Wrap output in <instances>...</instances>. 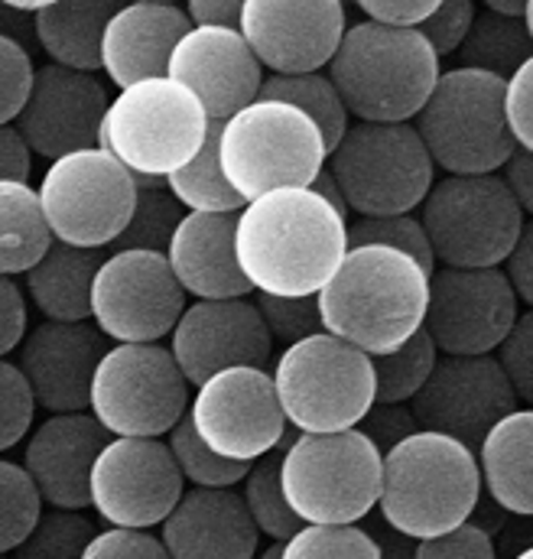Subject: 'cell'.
<instances>
[{
  "instance_id": "obj_58",
  "label": "cell",
  "mask_w": 533,
  "mask_h": 559,
  "mask_svg": "<svg viewBox=\"0 0 533 559\" xmlns=\"http://www.w3.org/2000/svg\"><path fill=\"white\" fill-rule=\"evenodd\" d=\"M365 531H368V534H371V540L378 544V554H381V559H413V547H416V540H410V537L398 534L394 527H388V524L381 521V514H378Z\"/></svg>"
},
{
  "instance_id": "obj_56",
  "label": "cell",
  "mask_w": 533,
  "mask_h": 559,
  "mask_svg": "<svg viewBox=\"0 0 533 559\" xmlns=\"http://www.w3.org/2000/svg\"><path fill=\"white\" fill-rule=\"evenodd\" d=\"M33 153L13 124L0 128V182H29Z\"/></svg>"
},
{
  "instance_id": "obj_50",
  "label": "cell",
  "mask_w": 533,
  "mask_h": 559,
  "mask_svg": "<svg viewBox=\"0 0 533 559\" xmlns=\"http://www.w3.org/2000/svg\"><path fill=\"white\" fill-rule=\"evenodd\" d=\"M82 559H169L166 547L150 531H128V527H108L98 531Z\"/></svg>"
},
{
  "instance_id": "obj_8",
  "label": "cell",
  "mask_w": 533,
  "mask_h": 559,
  "mask_svg": "<svg viewBox=\"0 0 533 559\" xmlns=\"http://www.w3.org/2000/svg\"><path fill=\"white\" fill-rule=\"evenodd\" d=\"M218 166L248 205L273 189H309L325 166V143L303 111L258 98L218 128Z\"/></svg>"
},
{
  "instance_id": "obj_20",
  "label": "cell",
  "mask_w": 533,
  "mask_h": 559,
  "mask_svg": "<svg viewBox=\"0 0 533 559\" xmlns=\"http://www.w3.org/2000/svg\"><path fill=\"white\" fill-rule=\"evenodd\" d=\"M169 355L189 388L225 368H266L273 338L254 299H192L169 332Z\"/></svg>"
},
{
  "instance_id": "obj_45",
  "label": "cell",
  "mask_w": 533,
  "mask_h": 559,
  "mask_svg": "<svg viewBox=\"0 0 533 559\" xmlns=\"http://www.w3.org/2000/svg\"><path fill=\"white\" fill-rule=\"evenodd\" d=\"M495 361L505 371L508 384L514 388L521 404H531L533 397V316L531 309L518 316L511 332L498 342Z\"/></svg>"
},
{
  "instance_id": "obj_59",
  "label": "cell",
  "mask_w": 533,
  "mask_h": 559,
  "mask_svg": "<svg viewBox=\"0 0 533 559\" xmlns=\"http://www.w3.org/2000/svg\"><path fill=\"white\" fill-rule=\"evenodd\" d=\"M0 36L13 39V43H20L23 49L33 52V43H36V36H33V16L16 13L10 3H0Z\"/></svg>"
},
{
  "instance_id": "obj_32",
  "label": "cell",
  "mask_w": 533,
  "mask_h": 559,
  "mask_svg": "<svg viewBox=\"0 0 533 559\" xmlns=\"http://www.w3.org/2000/svg\"><path fill=\"white\" fill-rule=\"evenodd\" d=\"M52 245L39 195L29 182H0V274H26Z\"/></svg>"
},
{
  "instance_id": "obj_55",
  "label": "cell",
  "mask_w": 533,
  "mask_h": 559,
  "mask_svg": "<svg viewBox=\"0 0 533 559\" xmlns=\"http://www.w3.org/2000/svg\"><path fill=\"white\" fill-rule=\"evenodd\" d=\"M498 179L508 186V192L514 195V202L524 209V215L531 218L533 212V156L531 150H518L501 163Z\"/></svg>"
},
{
  "instance_id": "obj_37",
  "label": "cell",
  "mask_w": 533,
  "mask_h": 559,
  "mask_svg": "<svg viewBox=\"0 0 533 559\" xmlns=\"http://www.w3.org/2000/svg\"><path fill=\"white\" fill-rule=\"evenodd\" d=\"M182 205L169 195L166 182H140L137 179V202L131 222L121 238L111 245L115 251H156L166 254V245L182 222Z\"/></svg>"
},
{
  "instance_id": "obj_18",
  "label": "cell",
  "mask_w": 533,
  "mask_h": 559,
  "mask_svg": "<svg viewBox=\"0 0 533 559\" xmlns=\"http://www.w3.org/2000/svg\"><path fill=\"white\" fill-rule=\"evenodd\" d=\"M518 404L495 355H439L406 407L419 429L452 436L475 452L482 436Z\"/></svg>"
},
{
  "instance_id": "obj_47",
  "label": "cell",
  "mask_w": 533,
  "mask_h": 559,
  "mask_svg": "<svg viewBox=\"0 0 533 559\" xmlns=\"http://www.w3.org/2000/svg\"><path fill=\"white\" fill-rule=\"evenodd\" d=\"M472 16H475L472 0H439L436 10L416 29L429 43L436 59H442V56H452L462 46V39H465V33L472 26Z\"/></svg>"
},
{
  "instance_id": "obj_11",
  "label": "cell",
  "mask_w": 533,
  "mask_h": 559,
  "mask_svg": "<svg viewBox=\"0 0 533 559\" xmlns=\"http://www.w3.org/2000/svg\"><path fill=\"white\" fill-rule=\"evenodd\" d=\"M345 205L358 218L410 215L436 182V166L413 124L355 121L325 156Z\"/></svg>"
},
{
  "instance_id": "obj_4",
  "label": "cell",
  "mask_w": 533,
  "mask_h": 559,
  "mask_svg": "<svg viewBox=\"0 0 533 559\" xmlns=\"http://www.w3.org/2000/svg\"><path fill=\"white\" fill-rule=\"evenodd\" d=\"M442 62L419 29H394L371 20L348 23L329 62L348 118L365 124H406L419 115Z\"/></svg>"
},
{
  "instance_id": "obj_40",
  "label": "cell",
  "mask_w": 533,
  "mask_h": 559,
  "mask_svg": "<svg viewBox=\"0 0 533 559\" xmlns=\"http://www.w3.org/2000/svg\"><path fill=\"white\" fill-rule=\"evenodd\" d=\"M280 559H381V554L358 524H303L280 544Z\"/></svg>"
},
{
  "instance_id": "obj_9",
  "label": "cell",
  "mask_w": 533,
  "mask_h": 559,
  "mask_svg": "<svg viewBox=\"0 0 533 559\" xmlns=\"http://www.w3.org/2000/svg\"><path fill=\"white\" fill-rule=\"evenodd\" d=\"M501 95L505 82L488 72L462 66L439 72L426 105L410 121L433 166L449 176H485L501 169L514 153V140L501 115Z\"/></svg>"
},
{
  "instance_id": "obj_52",
  "label": "cell",
  "mask_w": 533,
  "mask_h": 559,
  "mask_svg": "<svg viewBox=\"0 0 533 559\" xmlns=\"http://www.w3.org/2000/svg\"><path fill=\"white\" fill-rule=\"evenodd\" d=\"M26 335V293L13 277L0 274V358L20 348Z\"/></svg>"
},
{
  "instance_id": "obj_31",
  "label": "cell",
  "mask_w": 533,
  "mask_h": 559,
  "mask_svg": "<svg viewBox=\"0 0 533 559\" xmlns=\"http://www.w3.org/2000/svg\"><path fill=\"white\" fill-rule=\"evenodd\" d=\"M531 36H533V3L521 20L498 16L491 10L475 13L472 26L462 39L459 66L488 72L501 82H508L524 62H531Z\"/></svg>"
},
{
  "instance_id": "obj_39",
  "label": "cell",
  "mask_w": 533,
  "mask_h": 559,
  "mask_svg": "<svg viewBox=\"0 0 533 559\" xmlns=\"http://www.w3.org/2000/svg\"><path fill=\"white\" fill-rule=\"evenodd\" d=\"M166 445H169V455H173L182 481H189L192 488H235L251 468L245 462H228V459L215 455L196 436L189 417H182L166 432Z\"/></svg>"
},
{
  "instance_id": "obj_19",
  "label": "cell",
  "mask_w": 533,
  "mask_h": 559,
  "mask_svg": "<svg viewBox=\"0 0 533 559\" xmlns=\"http://www.w3.org/2000/svg\"><path fill=\"white\" fill-rule=\"evenodd\" d=\"M345 26L342 0H245L238 33L270 75H309L332 62Z\"/></svg>"
},
{
  "instance_id": "obj_16",
  "label": "cell",
  "mask_w": 533,
  "mask_h": 559,
  "mask_svg": "<svg viewBox=\"0 0 533 559\" xmlns=\"http://www.w3.org/2000/svg\"><path fill=\"white\" fill-rule=\"evenodd\" d=\"M186 417L215 455L245 465L273 452L286 426L270 371L248 365L205 378L189 397Z\"/></svg>"
},
{
  "instance_id": "obj_42",
  "label": "cell",
  "mask_w": 533,
  "mask_h": 559,
  "mask_svg": "<svg viewBox=\"0 0 533 559\" xmlns=\"http://www.w3.org/2000/svg\"><path fill=\"white\" fill-rule=\"evenodd\" d=\"M365 245H381V248L400 251V254L413 258L426 274L436 271L433 248H429L426 231L413 212L410 215H378V218L348 222V248H365Z\"/></svg>"
},
{
  "instance_id": "obj_29",
  "label": "cell",
  "mask_w": 533,
  "mask_h": 559,
  "mask_svg": "<svg viewBox=\"0 0 533 559\" xmlns=\"http://www.w3.org/2000/svg\"><path fill=\"white\" fill-rule=\"evenodd\" d=\"M115 10L111 0H46L33 16L36 46L52 66L95 75L102 69V33Z\"/></svg>"
},
{
  "instance_id": "obj_30",
  "label": "cell",
  "mask_w": 533,
  "mask_h": 559,
  "mask_svg": "<svg viewBox=\"0 0 533 559\" xmlns=\"http://www.w3.org/2000/svg\"><path fill=\"white\" fill-rule=\"evenodd\" d=\"M102 261V251H82L52 241L49 251L26 271V296L49 322H88L92 280Z\"/></svg>"
},
{
  "instance_id": "obj_43",
  "label": "cell",
  "mask_w": 533,
  "mask_h": 559,
  "mask_svg": "<svg viewBox=\"0 0 533 559\" xmlns=\"http://www.w3.org/2000/svg\"><path fill=\"white\" fill-rule=\"evenodd\" d=\"M254 302L264 316L270 338L280 342L283 348L322 332L316 296H264V293H258Z\"/></svg>"
},
{
  "instance_id": "obj_2",
  "label": "cell",
  "mask_w": 533,
  "mask_h": 559,
  "mask_svg": "<svg viewBox=\"0 0 533 559\" xmlns=\"http://www.w3.org/2000/svg\"><path fill=\"white\" fill-rule=\"evenodd\" d=\"M429 274L406 254L365 245L348 248L335 274L316 293L322 332L368 358L400 348L423 329Z\"/></svg>"
},
{
  "instance_id": "obj_3",
  "label": "cell",
  "mask_w": 533,
  "mask_h": 559,
  "mask_svg": "<svg viewBox=\"0 0 533 559\" xmlns=\"http://www.w3.org/2000/svg\"><path fill=\"white\" fill-rule=\"evenodd\" d=\"M478 495L475 452L452 436L416 429L381 455L375 511L403 537L429 540L465 524Z\"/></svg>"
},
{
  "instance_id": "obj_62",
  "label": "cell",
  "mask_w": 533,
  "mask_h": 559,
  "mask_svg": "<svg viewBox=\"0 0 533 559\" xmlns=\"http://www.w3.org/2000/svg\"><path fill=\"white\" fill-rule=\"evenodd\" d=\"M258 559H280V544H270V547H266L264 554H261Z\"/></svg>"
},
{
  "instance_id": "obj_61",
  "label": "cell",
  "mask_w": 533,
  "mask_h": 559,
  "mask_svg": "<svg viewBox=\"0 0 533 559\" xmlns=\"http://www.w3.org/2000/svg\"><path fill=\"white\" fill-rule=\"evenodd\" d=\"M528 7H531V3H511V0H488V3H485V10H491V13H498V16H511V20H521V16L528 13Z\"/></svg>"
},
{
  "instance_id": "obj_7",
  "label": "cell",
  "mask_w": 533,
  "mask_h": 559,
  "mask_svg": "<svg viewBox=\"0 0 533 559\" xmlns=\"http://www.w3.org/2000/svg\"><path fill=\"white\" fill-rule=\"evenodd\" d=\"M270 378L283 419L299 432L355 429L375 404L371 358L329 332L286 345Z\"/></svg>"
},
{
  "instance_id": "obj_25",
  "label": "cell",
  "mask_w": 533,
  "mask_h": 559,
  "mask_svg": "<svg viewBox=\"0 0 533 559\" xmlns=\"http://www.w3.org/2000/svg\"><path fill=\"white\" fill-rule=\"evenodd\" d=\"M156 537L169 559H254L261 534L235 488H189Z\"/></svg>"
},
{
  "instance_id": "obj_12",
  "label": "cell",
  "mask_w": 533,
  "mask_h": 559,
  "mask_svg": "<svg viewBox=\"0 0 533 559\" xmlns=\"http://www.w3.org/2000/svg\"><path fill=\"white\" fill-rule=\"evenodd\" d=\"M52 241L105 251L128 228L137 202V179L102 146L59 156L36 186Z\"/></svg>"
},
{
  "instance_id": "obj_22",
  "label": "cell",
  "mask_w": 533,
  "mask_h": 559,
  "mask_svg": "<svg viewBox=\"0 0 533 559\" xmlns=\"http://www.w3.org/2000/svg\"><path fill=\"white\" fill-rule=\"evenodd\" d=\"M166 79L186 85L202 102L212 124H225L232 115L258 102L264 69L238 29L192 26L176 43Z\"/></svg>"
},
{
  "instance_id": "obj_41",
  "label": "cell",
  "mask_w": 533,
  "mask_h": 559,
  "mask_svg": "<svg viewBox=\"0 0 533 559\" xmlns=\"http://www.w3.org/2000/svg\"><path fill=\"white\" fill-rule=\"evenodd\" d=\"M43 511V498L26 475V468L13 459H0V554L10 557L26 534L33 531Z\"/></svg>"
},
{
  "instance_id": "obj_15",
  "label": "cell",
  "mask_w": 533,
  "mask_h": 559,
  "mask_svg": "<svg viewBox=\"0 0 533 559\" xmlns=\"http://www.w3.org/2000/svg\"><path fill=\"white\" fill-rule=\"evenodd\" d=\"M186 481L169 455L166 439L111 436L95 455L88 475V508L111 527L150 531L182 498Z\"/></svg>"
},
{
  "instance_id": "obj_54",
  "label": "cell",
  "mask_w": 533,
  "mask_h": 559,
  "mask_svg": "<svg viewBox=\"0 0 533 559\" xmlns=\"http://www.w3.org/2000/svg\"><path fill=\"white\" fill-rule=\"evenodd\" d=\"M501 274H505V280L511 283V289H514L518 302H521V306H531L533 302V225H531V218H528V225H524V231H521L518 245H514V248H511V254L505 258V267H501Z\"/></svg>"
},
{
  "instance_id": "obj_34",
  "label": "cell",
  "mask_w": 533,
  "mask_h": 559,
  "mask_svg": "<svg viewBox=\"0 0 533 559\" xmlns=\"http://www.w3.org/2000/svg\"><path fill=\"white\" fill-rule=\"evenodd\" d=\"M218 128L212 124L202 150L176 173L166 176L169 195L182 205V212H202V215H235L245 209L238 192L228 186L218 166Z\"/></svg>"
},
{
  "instance_id": "obj_51",
  "label": "cell",
  "mask_w": 533,
  "mask_h": 559,
  "mask_svg": "<svg viewBox=\"0 0 533 559\" xmlns=\"http://www.w3.org/2000/svg\"><path fill=\"white\" fill-rule=\"evenodd\" d=\"M355 429L384 455L388 449H394L400 439H406L419 426H416V419H413L406 404H371V411L362 417V423Z\"/></svg>"
},
{
  "instance_id": "obj_14",
  "label": "cell",
  "mask_w": 533,
  "mask_h": 559,
  "mask_svg": "<svg viewBox=\"0 0 533 559\" xmlns=\"http://www.w3.org/2000/svg\"><path fill=\"white\" fill-rule=\"evenodd\" d=\"M186 299L166 254L111 251L92 280V322L115 345H146L173 332Z\"/></svg>"
},
{
  "instance_id": "obj_49",
  "label": "cell",
  "mask_w": 533,
  "mask_h": 559,
  "mask_svg": "<svg viewBox=\"0 0 533 559\" xmlns=\"http://www.w3.org/2000/svg\"><path fill=\"white\" fill-rule=\"evenodd\" d=\"M501 115L518 150H533V62H524L501 95Z\"/></svg>"
},
{
  "instance_id": "obj_60",
  "label": "cell",
  "mask_w": 533,
  "mask_h": 559,
  "mask_svg": "<svg viewBox=\"0 0 533 559\" xmlns=\"http://www.w3.org/2000/svg\"><path fill=\"white\" fill-rule=\"evenodd\" d=\"M309 189H312V192H316L322 202H329V205H332V209H335V212L345 218V222H352V212H348V205H345V195H342L339 182L332 179V173H329L325 166H322V169H319V176L309 182Z\"/></svg>"
},
{
  "instance_id": "obj_13",
  "label": "cell",
  "mask_w": 533,
  "mask_h": 559,
  "mask_svg": "<svg viewBox=\"0 0 533 559\" xmlns=\"http://www.w3.org/2000/svg\"><path fill=\"white\" fill-rule=\"evenodd\" d=\"M189 411V384L159 342L111 345L95 368L88 414L108 436L163 439Z\"/></svg>"
},
{
  "instance_id": "obj_57",
  "label": "cell",
  "mask_w": 533,
  "mask_h": 559,
  "mask_svg": "<svg viewBox=\"0 0 533 559\" xmlns=\"http://www.w3.org/2000/svg\"><path fill=\"white\" fill-rule=\"evenodd\" d=\"M182 10H186L192 26L238 29V23H241V3L238 0H189Z\"/></svg>"
},
{
  "instance_id": "obj_44",
  "label": "cell",
  "mask_w": 533,
  "mask_h": 559,
  "mask_svg": "<svg viewBox=\"0 0 533 559\" xmlns=\"http://www.w3.org/2000/svg\"><path fill=\"white\" fill-rule=\"evenodd\" d=\"M36 401L20 374V368L7 358H0V452L20 445L26 432L33 429Z\"/></svg>"
},
{
  "instance_id": "obj_33",
  "label": "cell",
  "mask_w": 533,
  "mask_h": 559,
  "mask_svg": "<svg viewBox=\"0 0 533 559\" xmlns=\"http://www.w3.org/2000/svg\"><path fill=\"white\" fill-rule=\"evenodd\" d=\"M258 98L280 102V105H289V108L303 111L319 128L322 143H325V156L339 146V140H342V134L352 124V118H348L339 92H335V85L322 72H309V75H266L264 82H261Z\"/></svg>"
},
{
  "instance_id": "obj_24",
  "label": "cell",
  "mask_w": 533,
  "mask_h": 559,
  "mask_svg": "<svg viewBox=\"0 0 533 559\" xmlns=\"http://www.w3.org/2000/svg\"><path fill=\"white\" fill-rule=\"evenodd\" d=\"M108 429L85 414H49L23 449V468L33 478L46 508L85 511L88 508V475L95 455L108 442Z\"/></svg>"
},
{
  "instance_id": "obj_17",
  "label": "cell",
  "mask_w": 533,
  "mask_h": 559,
  "mask_svg": "<svg viewBox=\"0 0 533 559\" xmlns=\"http://www.w3.org/2000/svg\"><path fill=\"white\" fill-rule=\"evenodd\" d=\"M521 316V302L501 267H436L423 332L439 355H491Z\"/></svg>"
},
{
  "instance_id": "obj_26",
  "label": "cell",
  "mask_w": 533,
  "mask_h": 559,
  "mask_svg": "<svg viewBox=\"0 0 533 559\" xmlns=\"http://www.w3.org/2000/svg\"><path fill=\"white\" fill-rule=\"evenodd\" d=\"M192 29L182 3L131 0L118 3L102 33V69L118 88L166 75L176 43Z\"/></svg>"
},
{
  "instance_id": "obj_1",
  "label": "cell",
  "mask_w": 533,
  "mask_h": 559,
  "mask_svg": "<svg viewBox=\"0 0 533 559\" xmlns=\"http://www.w3.org/2000/svg\"><path fill=\"white\" fill-rule=\"evenodd\" d=\"M348 251V222L312 189H273L238 212L235 261L251 293L316 296Z\"/></svg>"
},
{
  "instance_id": "obj_64",
  "label": "cell",
  "mask_w": 533,
  "mask_h": 559,
  "mask_svg": "<svg viewBox=\"0 0 533 559\" xmlns=\"http://www.w3.org/2000/svg\"><path fill=\"white\" fill-rule=\"evenodd\" d=\"M0 559H10V557H3V554H0Z\"/></svg>"
},
{
  "instance_id": "obj_46",
  "label": "cell",
  "mask_w": 533,
  "mask_h": 559,
  "mask_svg": "<svg viewBox=\"0 0 533 559\" xmlns=\"http://www.w3.org/2000/svg\"><path fill=\"white\" fill-rule=\"evenodd\" d=\"M33 72H36L33 52L0 36V128L20 118L33 85Z\"/></svg>"
},
{
  "instance_id": "obj_48",
  "label": "cell",
  "mask_w": 533,
  "mask_h": 559,
  "mask_svg": "<svg viewBox=\"0 0 533 559\" xmlns=\"http://www.w3.org/2000/svg\"><path fill=\"white\" fill-rule=\"evenodd\" d=\"M413 559H498V547L491 534L465 521L439 537L416 540Z\"/></svg>"
},
{
  "instance_id": "obj_53",
  "label": "cell",
  "mask_w": 533,
  "mask_h": 559,
  "mask_svg": "<svg viewBox=\"0 0 533 559\" xmlns=\"http://www.w3.org/2000/svg\"><path fill=\"white\" fill-rule=\"evenodd\" d=\"M439 0H358V10L365 13V20L381 23V26H394V29H416Z\"/></svg>"
},
{
  "instance_id": "obj_5",
  "label": "cell",
  "mask_w": 533,
  "mask_h": 559,
  "mask_svg": "<svg viewBox=\"0 0 533 559\" xmlns=\"http://www.w3.org/2000/svg\"><path fill=\"white\" fill-rule=\"evenodd\" d=\"M212 121L202 102L179 82L159 75L121 88L105 115L98 146L111 153L133 179L166 182L209 138Z\"/></svg>"
},
{
  "instance_id": "obj_38",
  "label": "cell",
  "mask_w": 533,
  "mask_h": 559,
  "mask_svg": "<svg viewBox=\"0 0 533 559\" xmlns=\"http://www.w3.org/2000/svg\"><path fill=\"white\" fill-rule=\"evenodd\" d=\"M95 534L98 531L85 511H66V508L43 504L33 531L13 550V559H82Z\"/></svg>"
},
{
  "instance_id": "obj_27",
  "label": "cell",
  "mask_w": 533,
  "mask_h": 559,
  "mask_svg": "<svg viewBox=\"0 0 533 559\" xmlns=\"http://www.w3.org/2000/svg\"><path fill=\"white\" fill-rule=\"evenodd\" d=\"M235 215L186 212L166 245V264L192 299H241L251 296L235 261Z\"/></svg>"
},
{
  "instance_id": "obj_36",
  "label": "cell",
  "mask_w": 533,
  "mask_h": 559,
  "mask_svg": "<svg viewBox=\"0 0 533 559\" xmlns=\"http://www.w3.org/2000/svg\"><path fill=\"white\" fill-rule=\"evenodd\" d=\"M439 352L433 338L419 329L400 348L375 355V404H410V397L426 384Z\"/></svg>"
},
{
  "instance_id": "obj_21",
  "label": "cell",
  "mask_w": 533,
  "mask_h": 559,
  "mask_svg": "<svg viewBox=\"0 0 533 559\" xmlns=\"http://www.w3.org/2000/svg\"><path fill=\"white\" fill-rule=\"evenodd\" d=\"M108 105L111 95L98 75L46 62L36 66L26 105L13 128L29 153L52 163L59 156L98 146Z\"/></svg>"
},
{
  "instance_id": "obj_6",
  "label": "cell",
  "mask_w": 533,
  "mask_h": 559,
  "mask_svg": "<svg viewBox=\"0 0 533 559\" xmlns=\"http://www.w3.org/2000/svg\"><path fill=\"white\" fill-rule=\"evenodd\" d=\"M280 491L299 524H362L378 508L381 452L358 432H296L280 459Z\"/></svg>"
},
{
  "instance_id": "obj_63",
  "label": "cell",
  "mask_w": 533,
  "mask_h": 559,
  "mask_svg": "<svg viewBox=\"0 0 533 559\" xmlns=\"http://www.w3.org/2000/svg\"><path fill=\"white\" fill-rule=\"evenodd\" d=\"M511 559H533L531 547H524V550H521V554H514V557H511Z\"/></svg>"
},
{
  "instance_id": "obj_10",
  "label": "cell",
  "mask_w": 533,
  "mask_h": 559,
  "mask_svg": "<svg viewBox=\"0 0 533 559\" xmlns=\"http://www.w3.org/2000/svg\"><path fill=\"white\" fill-rule=\"evenodd\" d=\"M416 218L436 264L462 271L501 267L528 225L524 209L498 173L446 176L433 182Z\"/></svg>"
},
{
  "instance_id": "obj_28",
  "label": "cell",
  "mask_w": 533,
  "mask_h": 559,
  "mask_svg": "<svg viewBox=\"0 0 533 559\" xmlns=\"http://www.w3.org/2000/svg\"><path fill=\"white\" fill-rule=\"evenodd\" d=\"M533 414L528 407L501 417L478 442L475 465L482 491L511 518L533 514Z\"/></svg>"
},
{
  "instance_id": "obj_23",
  "label": "cell",
  "mask_w": 533,
  "mask_h": 559,
  "mask_svg": "<svg viewBox=\"0 0 533 559\" xmlns=\"http://www.w3.org/2000/svg\"><path fill=\"white\" fill-rule=\"evenodd\" d=\"M108 348V338L98 332L92 319H43V325L23 335L16 368L26 378L36 407H43L46 414H85L95 368Z\"/></svg>"
},
{
  "instance_id": "obj_35",
  "label": "cell",
  "mask_w": 533,
  "mask_h": 559,
  "mask_svg": "<svg viewBox=\"0 0 533 559\" xmlns=\"http://www.w3.org/2000/svg\"><path fill=\"white\" fill-rule=\"evenodd\" d=\"M280 459L276 452H266L258 462H251L248 475L241 478V501L270 544H286L303 524L299 518L286 508L283 491H280Z\"/></svg>"
}]
</instances>
